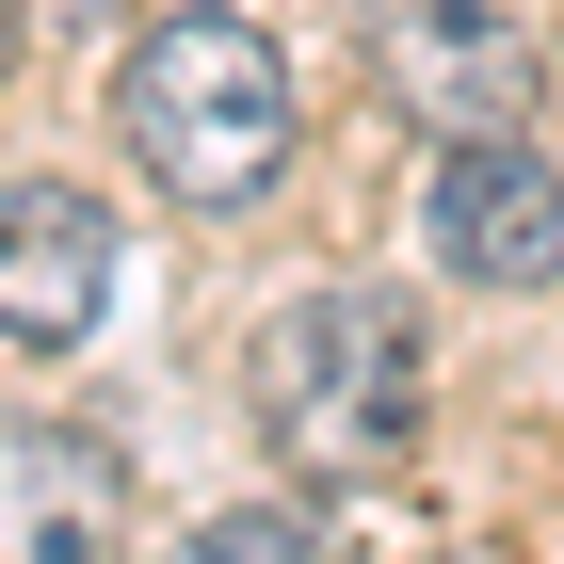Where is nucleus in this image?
<instances>
[{"mask_svg": "<svg viewBox=\"0 0 564 564\" xmlns=\"http://www.w3.org/2000/svg\"><path fill=\"white\" fill-rule=\"evenodd\" d=\"M113 113H130V162L162 177L177 210H259L274 177H291V145H306L291 48H274L259 17H226V0L162 17V33L113 65Z\"/></svg>", "mask_w": 564, "mask_h": 564, "instance_id": "nucleus-1", "label": "nucleus"}, {"mask_svg": "<svg viewBox=\"0 0 564 564\" xmlns=\"http://www.w3.org/2000/svg\"><path fill=\"white\" fill-rule=\"evenodd\" d=\"M242 403H259L274 468L291 484H388L420 452V323L388 291H291L242 355Z\"/></svg>", "mask_w": 564, "mask_h": 564, "instance_id": "nucleus-2", "label": "nucleus"}, {"mask_svg": "<svg viewBox=\"0 0 564 564\" xmlns=\"http://www.w3.org/2000/svg\"><path fill=\"white\" fill-rule=\"evenodd\" d=\"M371 82L435 145H517L532 130V33L500 0H371Z\"/></svg>", "mask_w": 564, "mask_h": 564, "instance_id": "nucleus-3", "label": "nucleus"}, {"mask_svg": "<svg viewBox=\"0 0 564 564\" xmlns=\"http://www.w3.org/2000/svg\"><path fill=\"white\" fill-rule=\"evenodd\" d=\"M420 242L468 291H564V177L549 145H435V194H420Z\"/></svg>", "mask_w": 564, "mask_h": 564, "instance_id": "nucleus-4", "label": "nucleus"}, {"mask_svg": "<svg viewBox=\"0 0 564 564\" xmlns=\"http://www.w3.org/2000/svg\"><path fill=\"white\" fill-rule=\"evenodd\" d=\"M97 306H113V210L65 177H17L0 194V339L65 355V339H97Z\"/></svg>", "mask_w": 564, "mask_h": 564, "instance_id": "nucleus-5", "label": "nucleus"}, {"mask_svg": "<svg viewBox=\"0 0 564 564\" xmlns=\"http://www.w3.org/2000/svg\"><path fill=\"white\" fill-rule=\"evenodd\" d=\"M113 549H130V468L82 420L0 403V564H113Z\"/></svg>", "mask_w": 564, "mask_h": 564, "instance_id": "nucleus-6", "label": "nucleus"}, {"mask_svg": "<svg viewBox=\"0 0 564 564\" xmlns=\"http://www.w3.org/2000/svg\"><path fill=\"white\" fill-rule=\"evenodd\" d=\"M194 564H355L339 517H306V500H226L210 532H194Z\"/></svg>", "mask_w": 564, "mask_h": 564, "instance_id": "nucleus-7", "label": "nucleus"}, {"mask_svg": "<svg viewBox=\"0 0 564 564\" xmlns=\"http://www.w3.org/2000/svg\"><path fill=\"white\" fill-rule=\"evenodd\" d=\"M48 17H113V0H48Z\"/></svg>", "mask_w": 564, "mask_h": 564, "instance_id": "nucleus-8", "label": "nucleus"}, {"mask_svg": "<svg viewBox=\"0 0 564 564\" xmlns=\"http://www.w3.org/2000/svg\"><path fill=\"white\" fill-rule=\"evenodd\" d=\"M0 65H17V0H0Z\"/></svg>", "mask_w": 564, "mask_h": 564, "instance_id": "nucleus-9", "label": "nucleus"}]
</instances>
